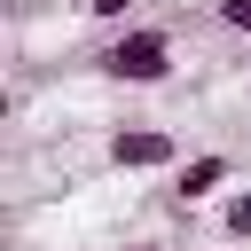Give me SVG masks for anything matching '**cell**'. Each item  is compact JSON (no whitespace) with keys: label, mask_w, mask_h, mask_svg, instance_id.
Wrapping results in <instances>:
<instances>
[{"label":"cell","mask_w":251,"mask_h":251,"mask_svg":"<svg viewBox=\"0 0 251 251\" xmlns=\"http://www.w3.org/2000/svg\"><path fill=\"white\" fill-rule=\"evenodd\" d=\"M126 251H165V243H126Z\"/></svg>","instance_id":"cell-7"},{"label":"cell","mask_w":251,"mask_h":251,"mask_svg":"<svg viewBox=\"0 0 251 251\" xmlns=\"http://www.w3.org/2000/svg\"><path fill=\"white\" fill-rule=\"evenodd\" d=\"M220 24H227L235 39H251V0H220Z\"/></svg>","instance_id":"cell-6"},{"label":"cell","mask_w":251,"mask_h":251,"mask_svg":"<svg viewBox=\"0 0 251 251\" xmlns=\"http://www.w3.org/2000/svg\"><path fill=\"white\" fill-rule=\"evenodd\" d=\"M220 235H227V243H251V188H235V196H227V212H220Z\"/></svg>","instance_id":"cell-4"},{"label":"cell","mask_w":251,"mask_h":251,"mask_svg":"<svg viewBox=\"0 0 251 251\" xmlns=\"http://www.w3.org/2000/svg\"><path fill=\"white\" fill-rule=\"evenodd\" d=\"M227 180H235V157H220V149L180 157V165H173V204H204V196L227 188Z\"/></svg>","instance_id":"cell-3"},{"label":"cell","mask_w":251,"mask_h":251,"mask_svg":"<svg viewBox=\"0 0 251 251\" xmlns=\"http://www.w3.org/2000/svg\"><path fill=\"white\" fill-rule=\"evenodd\" d=\"M133 8H141V0H86V16H94V24H126Z\"/></svg>","instance_id":"cell-5"},{"label":"cell","mask_w":251,"mask_h":251,"mask_svg":"<svg viewBox=\"0 0 251 251\" xmlns=\"http://www.w3.org/2000/svg\"><path fill=\"white\" fill-rule=\"evenodd\" d=\"M102 78H118V86H165V78H173V31L126 24V31L102 47Z\"/></svg>","instance_id":"cell-1"},{"label":"cell","mask_w":251,"mask_h":251,"mask_svg":"<svg viewBox=\"0 0 251 251\" xmlns=\"http://www.w3.org/2000/svg\"><path fill=\"white\" fill-rule=\"evenodd\" d=\"M110 165L118 173H173L180 165V141L165 126H118L110 133Z\"/></svg>","instance_id":"cell-2"}]
</instances>
